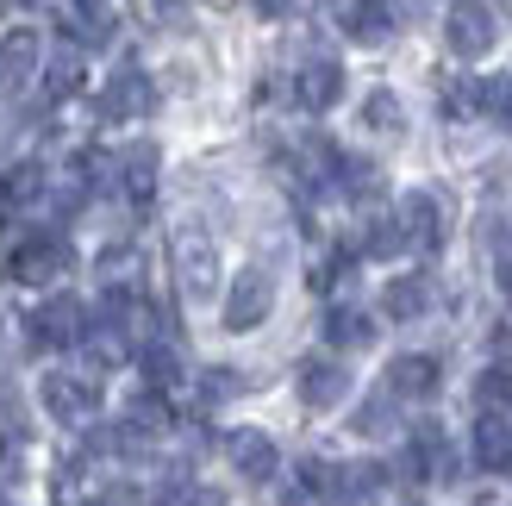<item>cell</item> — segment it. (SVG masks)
Listing matches in <instances>:
<instances>
[{"label": "cell", "instance_id": "19", "mask_svg": "<svg viewBox=\"0 0 512 506\" xmlns=\"http://www.w3.org/2000/svg\"><path fill=\"white\" fill-rule=\"evenodd\" d=\"M331 169H338V188L350 200H375L381 194V169L375 163H363V157H331Z\"/></svg>", "mask_w": 512, "mask_h": 506}, {"label": "cell", "instance_id": "6", "mask_svg": "<svg viewBox=\"0 0 512 506\" xmlns=\"http://www.w3.org/2000/svg\"><path fill=\"white\" fill-rule=\"evenodd\" d=\"M44 407H50V419H63V425H88L100 413L94 375H44Z\"/></svg>", "mask_w": 512, "mask_h": 506}, {"label": "cell", "instance_id": "30", "mask_svg": "<svg viewBox=\"0 0 512 506\" xmlns=\"http://www.w3.org/2000/svg\"><path fill=\"white\" fill-rule=\"evenodd\" d=\"M356 432H388V400H369V407L356 413Z\"/></svg>", "mask_w": 512, "mask_h": 506}, {"label": "cell", "instance_id": "35", "mask_svg": "<svg viewBox=\"0 0 512 506\" xmlns=\"http://www.w3.org/2000/svg\"><path fill=\"white\" fill-rule=\"evenodd\" d=\"M406 506H419V500H406Z\"/></svg>", "mask_w": 512, "mask_h": 506}, {"label": "cell", "instance_id": "1", "mask_svg": "<svg viewBox=\"0 0 512 506\" xmlns=\"http://www.w3.org/2000/svg\"><path fill=\"white\" fill-rule=\"evenodd\" d=\"M169 263H175V282H182L188 300H213L219 294V244H213L207 225H194V219L175 225L169 232Z\"/></svg>", "mask_w": 512, "mask_h": 506}, {"label": "cell", "instance_id": "4", "mask_svg": "<svg viewBox=\"0 0 512 506\" xmlns=\"http://www.w3.org/2000/svg\"><path fill=\"white\" fill-rule=\"evenodd\" d=\"M13 282L19 288H44V282H57V275H69V244L57 232H32L19 250H13Z\"/></svg>", "mask_w": 512, "mask_h": 506}, {"label": "cell", "instance_id": "9", "mask_svg": "<svg viewBox=\"0 0 512 506\" xmlns=\"http://www.w3.org/2000/svg\"><path fill=\"white\" fill-rule=\"evenodd\" d=\"M294 94H300V107H306V113H331V107L344 100V63L313 57V63L294 75Z\"/></svg>", "mask_w": 512, "mask_h": 506}, {"label": "cell", "instance_id": "28", "mask_svg": "<svg viewBox=\"0 0 512 506\" xmlns=\"http://www.w3.org/2000/svg\"><path fill=\"white\" fill-rule=\"evenodd\" d=\"M157 506H225L213 488H194V482H175V488H163V500Z\"/></svg>", "mask_w": 512, "mask_h": 506}, {"label": "cell", "instance_id": "22", "mask_svg": "<svg viewBox=\"0 0 512 506\" xmlns=\"http://www.w3.org/2000/svg\"><path fill=\"white\" fill-rule=\"evenodd\" d=\"M475 400H481V413H506V419H512V369H506V363L481 369V382H475Z\"/></svg>", "mask_w": 512, "mask_h": 506}, {"label": "cell", "instance_id": "32", "mask_svg": "<svg viewBox=\"0 0 512 506\" xmlns=\"http://www.w3.org/2000/svg\"><path fill=\"white\" fill-rule=\"evenodd\" d=\"M256 13H269V19H281V13H294V0H256Z\"/></svg>", "mask_w": 512, "mask_h": 506}, {"label": "cell", "instance_id": "16", "mask_svg": "<svg viewBox=\"0 0 512 506\" xmlns=\"http://www.w3.org/2000/svg\"><path fill=\"white\" fill-rule=\"evenodd\" d=\"M381 482H388V469L381 463H350V469H338V506H375L381 500Z\"/></svg>", "mask_w": 512, "mask_h": 506}, {"label": "cell", "instance_id": "2", "mask_svg": "<svg viewBox=\"0 0 512 506\" xmlns=\"http://www.w3.org/2000/svg\"><path fill=\"white\" fill-rule=\"evenodd\" d=\"M494 38H500V19L488 0H450L444 7V44L456 57H488Z\"/></svg>", "mask_w": 512, "mask_h": 506}, {"label": "cell", "instance_id": "23", "mask_svg": "<svg viewBox=\"0 0 512 506\" xmlns=\"http://www.w3.org/2000/svg\"><path fill=\"white\" fill-rule=\"evenodd\" d=\"M63 32H69V44H107V38H113V25L94 13V0H82V7H69V13H63Z\"/></svg>", "mask_w": 512, "mask_h": 506}, {"label": "cell", "instance_id": "33", "mask_svg": "<svg viewBox=\"0 0 512 506\" xmlns=\"http://www.w3.org/2000/svg\"><path fill=\"white\" fill-rule=\"evenodd\" d=\"M500 288H506V300H512V257H500Z\"/></svg>", "mask_w": 512, "mask_h": 506}, {"label": "cell", "instance_id": "11", "mask_svg": "<svg viewBox=\"0 0 512 506\" xmlns=\"http://www.w3.org/2000/svg\"><path fill=\"white\" fill-rule=\"evenodd\" d=\"M225 457H232V469L244 475V482H269L275 475V438L256 432V425H244V432L225 438Z\"/></svg>", "mask_w": 512, "mask_h": 506}, {"label": "cell", "instance_id": "3", "mask_svg": "<svg viewBox=\"0 0 512 506\" xmlns=\"http://www.w3.org/2000/svg\"><path fill=\"white\" fill-rule=\"evenodd\" d=\"M275 313V282L269 269H244L232 288H225V332H256Z\"/></svg>", "mask_w": 512, "mask_h": 506}, {"label": "cell", "instance_id": "18", "mask_svg": "<svg viewBox=\"0 0 512 506\" xmlns=\"http://www.w3.org/2000/svg\"><path fill=\"white\" fill-rule=\"evenodd\" d=\"M119 182L132 200H150V188H157V144H132L119 157Z\"/></svg>", "mask_w": 512, "mask_h": 506}, {"label": "cell", "instance_id": "27", "mask_svg": "<svg viewBox=\"0 0 512 506\" xmlns=\"http://www.w3.org/2000/svg\"><path fill=\"white\" fill-rule=\"evenodd\" d=\"M44 188V169L38 163H19V169H7V182H0V194H7V200H32Z\"/></svg>", "mask_w": 512, "mask_h": 506}, {"label": "cell", "instance_id": "17", "mask_svg": "<svg viewBox=\"0 0 512 506\" xmlns=\"http://www.w3.org/2000/svg\"><path fill=\"white\" fill-rule=\"evenodd\" d=\"M431 307V282H425V275H394V282H388V294H381V313H388V319H419Z\"/></svg>", "mask_w": 512, "mask_h": 506}, {"label": "cell", "instance_id": "15", "mask_svg": "<svg viewBox=\"0 0 512 506\" xmlns=\"http://www.w3.org/2000/svg\"><path fill=\"white\" fill-rule=\"evenodd\" d=\"M338 25L356 38V44H381L388 38V7H381V0H338Z\"/></svg>", "mask_w": 512, "mask_h": 506}, {"label": "cell", "instance_id": "24", "mask_svg": "<svg viewBox=\"0 0 512 506\" xmlns=\"http://www.w3.org/2000/svg\"><path fill=\"white\" fill-rule=\"evenodd\" d=\"M138 363H144V375H150V388H157V394L182 382V357H175L169 344H144V357H138Z\"/></svg>", "mask_w": 512, "mask_h": 506}, {"label": "cell", "instance_id": "20", "mask_svg": "<svg viewBox=\"0 0 512 506\" xmlns=\"http://www.w3.org/2000/svg\"><path fill=\"white\" fill-rule=\"evenodd\" d=\"M325 338L338 344V350H363V344H375V325H369L363 313L338 307V313H325Z\"/></svg>", "mask_w": 512, "mask_h": 506}, {"label": "cell", "instance_id": "13", "mask_svg": "<svg viewBox=\"0 0 512 506\" xmlns=\"http://www.w3.org/2000/svg\"><path fill=\"white\" fill-rule=\"evenodd\" d=\"M388 394L394 400H425V394H438V357H394L388 363Z\"/></svg>", "mask_w": 512, "mask_h": 506}, {"label": "cell", "instance_id": "25", "mask_svg": "<svg viewBox=\"0 0 512 506\" xmlns=\"http://www.w3.org/2000/svg\"><path fill=\"white\" fill-rule=\"evenodd\" d=\"M475 107L488 113L494 125H506V132H512V75H494V82H481V94H475Z\"/></svg>", "mask_w": 512, "mask_h": 506}, {"label": "cell", "instance_id": "7", "mask_svg": "<svg viewBox=\"0 0 512 506\" xmlns=\"http://www.w3.org/2000/svg\"><path fill=\"white\" fill-rule=\"evenodd\" d=\"M38 25H13L7 38H0V94H19L25 82L38 75Z\"/></svg>", "mask_w": 512, "mask_h": 506}, {"label": "cell", "instance_id": "14", "mask_svg": "<svg viewBox=\"0 0 512 506\" xmlns=\"http://www.w3.org/2000/svg\"><path fill=\"white\" fill-rule=\"evenodd\" d=\"M469 444H475V463H481V469H494V475L512 469V419H506V413H481Z\"/></svg>", "mask_w": 512, "mask_h": 506}, {"label": "cell", "instance_id": "12", "mask_svg": "<svg viewBox=\"0 0 512 506\" xmlns=\"http://www.w3.org/2000/svg\"><path fill=\"white\" fill-rule=\"evenodd\" d=\"M150 107H157V94H150L144 69L125 63V69L113 75V82H107V100H100V113H107V119H144Z\"/></svg>", "mask_w": 512, "mask_h": 506}, {"label": "cell", "instance_id": "34", "mask_svg": "<svg viewBox=\"0 0 512 506\" xmlns=\"http://www.w3.org/2000/svg\"><path fill=\"white\" fill-rule=\"evenodd\" d=\"M207 7H232V0H207Z\"/></svg>", "mask_w": 512, "mask_h": 506}, {"label": "cell", "instance_id": "21", "mask_svg": "<svg viewBox=\"0 0 512 506\" xmlns=\"http://www.w3.org/2000/svg\"><path fill=\"white\" fill-rule=\"evenodd\" d=\"M44 94H50V100L82 94V57H75V50H57V57L44 63Z\"/></svg>", "mask_w": 512, "mask_h": 506}, {"label": "cell", "instance_id": "10", "mask_svg": "<svg viewBox=\"0 0 512 506\" xmlns=\"http://www.w3.org/2000/svg\"><path fill=\"white\" fill-rule=\"evenodd\" d=\"M344 394H350V375H344L338 357H306V363H300V400H306L313 413L338 407Z\"/></svg>", "mask_w": 512, "mask_h": 506}, {"label": "cell", "instance_id": "31", "mask_svg": "<svg viewBox=\"0 0 512 506\" xmlns=\"http://www.w3.org/2000/svg\"><path fill=\"white\" fill-rule=\"evenodd\" d=\"M207 394H238V369H207Z\"/></svg>", "mask_w": 512, "mask_h": 506}, {"label": "cell", "instance_id": "29", "mask_svg": "<svg viewBox=\"0 0 512 506\" xmlns=\"http://www.w3.org/2000/svg\"><path fill=\"white\" fill-rule=\"evenodd\" d=\"M394 250H406V244H400V225H394V219H375V232H369V257H394Z\"/></svg>", "mask_w": 512, "mask_h": 506}, {"label": "cell", "instance_id": "5", "mask_svg": "<svg viewBox=\"0 0 512 506\" xmlns=\"http://www.w3.org/2000/svg\"><path fill=\"white\" fill-rule=\"evenodd\" d=\"M25 325H32V344H57L63 350V344H82L88 338V307L75 294H50Z\"/></svg>", "mask_w": 512, "mask_h": 506}, {"label": "cell", "instance_id": "26", "mask_svg": "<svg viewBox=\"0 0 512 506\" xmlns=\"http://www.w3.org/2000/svg\"><path fill=\"white\" fill-rule=\"evenodd\" d=\"M363 125H375V132H400V100H394L388 88H375V94L363 100Z\"/></svg>", "mask_w": 512, "mask_h": 506}, {"label": "cell", "instance_id": "8", "mask_svg": "<svg viewBox=\"0 0 512 506\" xmlns=\"http://www.w3.org/2000/svg\"><path fill=\"white\" fill-rule=\"evenodd\" d=\"M394 225H400V244L406 250H438V238H444V213H438V200H431V194H406L400 207H394Z\"/></svg>", "mask_w": 512, "mask_h": 506}]
</instances>
